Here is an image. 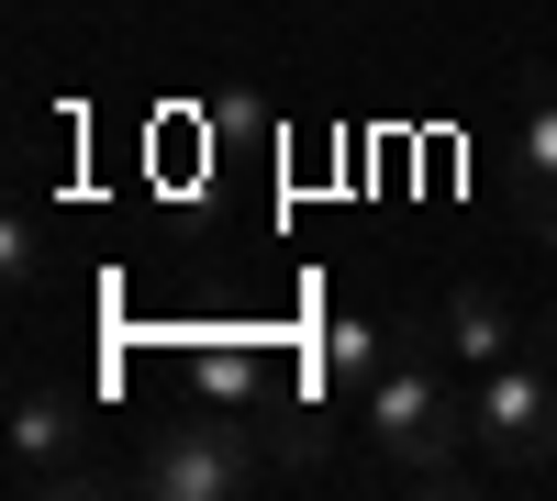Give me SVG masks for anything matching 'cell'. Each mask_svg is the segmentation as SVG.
Segmentation results:
<instances>
[{
    "instance_id": "1",
    "label": "cell",
    "mask_w": 557,
    "mask_h": 501,
    "mask_svg": "<svg viewBox=\"0 0 557 501\" xmlns=\"http://www.w3.org/2000/svg\"><path fill=\"white\" fill-rule=\"evenodd\" d=\"M357 401H368V435H380V458H391L401 479H424V490H446V479H457V446H480L469 390L435 379V356L412 346V324H401V356H391V368L368 379Z\"/></svg>"
},
{
    "instance_id": "2",
    "label": "cell",
    "mask_w": 557,
    "mask_h": 501,
    "mask_svg": "<svg viewBox=\"0 0 557 501\" xmlns=\"http://www.w3.org/2000/svg\"><path fill=\"white\" fill-rule=\"evenodd\" d=\"M134 479H146L157 501H246V490L268 479V458H257V435L235 424V401H212L201 424H168Z\"/></svg>"
},
{
    "instance_id": "3",
    "label": "cell",
    "mask_w": 557,
    "mask_h": 501,
    "mask_svg": "<svg viewBox=\"0 0 557 501\" xmlns=\"http://www.w3.org/2000/svg\"><path fill=\"white\" fill-rule=\"evenodd\" d=\"M469 413H480V458L491 468H546L557 458V368L535 346H513V356H491L480 368V390H469Z\"/></svg>"
},
{
    "instance_id": "4",
    "label": "cell",
    "mask_w": 557,
    "mask_h": 501,
    "mask_svg": "<svg viewBox=\"0 0 557 501\" xmlns=\"http://www.w3.org/2000/svg\"><path fill=\"white\" fill-rule=\"evenodd\" d=\"M89 479V446H78V401L67 390H23L12 401V490H78Z\"/></svg>"
},
{
    "instance_id": "5",
    "label": "cell",
    "mask_w": 557,
    "mask_h": 501,
    "mask_svg": "<svg viewBox=\"0 0 557 501\" xmlns=\"http://www.w3.org/2000/svg\"><path fill=\"white\" fill-rule=\"evenodd\" d=\"M435 346L469 356V368H491V356H513V301H502L491 279H457L446 312H435Z\"/></svg>"
},
{
    "instance_id": "6",
    "label": "cell",
    "mask_w": 557,
    "mask_h": 501,
    "mask_svg": "<svg viewBox=\"0 0 557 501\" xmlns=\"http://www.w3.org/2000/svg\"><path fill=\"white\" fill-rule=\"evenodd\" d=\"M513 223L557 235V101H535L513 123Z\"/></svg>"
},
{
    "instance_id": "7",
    "label": "cell",
    "mask_w": 557,
    "mask_h": 501,
    "mask_svg": "<svg viewBox=\"0 0 557 501\" xmlns=\"http://www.w3.org/2000/svg\"><path fill=\"white\" fill-rule=\"evenodd\" d=\"M391 356H401V335H380V324H323V379L335 390H368Z\"/></svg>"
},
{
    "instance_id": "8",
    "label": "cell",
    "mask_w": 557,
    "mask_h": 501,
    "mask_svg": "<svg viewBox=\"0 0 557 501\" xmlns=\"http://www.w3.org/2000/svg\"><path fill=\"white\" fill-rule=\"evenodd\" d=\"M257 390H268L257 346H201V401H257Z\"/></svg>"
}]
</instances>
